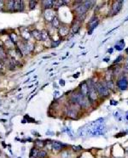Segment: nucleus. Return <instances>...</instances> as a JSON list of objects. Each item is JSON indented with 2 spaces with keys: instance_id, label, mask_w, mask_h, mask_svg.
<instances>
[{
  "instance_id": "obj_19",
  "label": "nucleus",
  "mask_w": 128,
  "mask_h": 158,
  "mask_svg": "<svg viewBox=\"0 0 128 158\" xmlns=\"http://www.w3.org/2000/svg\"><path fill=\"white\" fill-rule=\"evenodd\" d=\"M14 4L15 1H13V0H10V1L7 2V9L9 11H14Z\"/></svg>"
},
{
  "instance_id": "obj_1",
  "label": "nucleus",
  "mask_w": 128,
  "mask_h": 158,
  "mask_svg": "<svg viewBox=\"0 0 128 158\" xmlns=\"http://www.w3.org/2000/svg\"><path fill=\"white\" fill-rule=\"evenodd\" d=\"M95 88H96V90L97 92V94L100 95L101 97H107L109 95L110 90L108 88L107 84L104 82H102V81H99L95 84Z\"/></svg>"
},
{
  "instance_id": "obj_6",
  "label": "nucleus",
  "mask_w": 128,
  "mask_h": 158,
  "mask_svg": "<svg viewBox=\"0 0 128 158\" xmlns=\"http://www.w3.org/2000/svg\"><path fill=\"white\" fill-rule=\"evenodd\" d=\"M66 115L69 118H72V119H75L77 117V115H78V111L74 109V108L69 107L66 109Z\"/></svg>"
},
{
  "instance_id": "obj_18",
  "label": "nucleus",
  "mask_w": 128,
  "mask_h": 158,
  "mask_svg": "<svg viewBox=\"0 0 128 158\" xmlns=\"http://www.w3.org/2000/svg\"><path fill=\"white\" fill-rule=\"evenodd\" d=\"M9 40H10L14 44H16V43L19 41L18 36H17L16 33H11V34H9Z\"/></svg>"
},
{
  "instance_id": "obj_22",
  "label": "nucleus",
  "mask_w": 128,
  "mask_h": 158,
  "mask_svg": "<svg viewBox=\"0 0 128 158\" xmlns=\"http://www.w3.org/2000/svg\"><path fill=\"white\" fill-rule=\"evenodd\" d=\"M38 157L39 158H46V156H47V152L44 151H40L38 152Z\"/></svg>"
},
{
  "instance_id": "obj_20",
  "label": "nucleus",
  "mask_w": 128,
  "mask_h": 158,
  "mask_svg": "<svg viewBox=\"0 0 128 158\" xmlns=\"http://www.w3.org/2000/svg\"><path fill=\"white\" fill-rule=\"evenodd\" d=\"M21 1H15L14 11H21Z\"/></svg>"
},
{
  "instance_id": "obj_16",
  "label": "nucleus",
  "mask_w": 128,
  "mask_h": 158,
  "mask_svg": "<svg viewBox=\"0 0 128 158\" xmlns=\"http://www.w3.org/2000/svg\"><path fill=\"white\" fill-rule=\"evenodd\" d=\"M40 32H41V41H46V40L50 37V35H49L48 31L42 30Z\"/></svg>"
},
{
  "instance_id": "obj_17",
  "label": "nucleus",
  "mask_w": 128,
  "mask_h": 158,
  "mask_svg": "<svg viewBox=\"0 0 128 158\" xmlns=\"http://www.w3.org/2000/svg\"><path fill=\"white\" fill-rule=\"evenodd\" d=\"M42 4H43V6L44 8L45 9H50V8L52 7L53 5V1H43L42 2Z\"/></svg>"
},
{
  "instance_id": "obj_24",
  "label": "nucleus",
  "mask_w": 128,
  "mask_h": 158,
  "mask_svg": "<svg viewBox=\"0 0 128 158\" xmlns=\"http://www.w3.org/2000/svg\"><path fill=\"white\" fill-rule=\"evenodd\" d=\"M63 4V1H53V5L52 7L54 8H59L61 7Z\"/></svg>"
},
{
  "instance_id": "obj_2",
  "label": "nucleus",
  "mask_w": 128,
  "mask_h": 158,
  "mask_svg": "<svg viewBox=\"0 0 128 158\" xmlns=\"http://www.w3.org/2000/svg\"><path fill=\"white\" fill-rule=\"evenodd\" d=\"M88 85V88H89V92H88V99L91 103H93L95 101H96L97 98H98V94H97V92L96 90V88H95V84L92 83V80H89V82L87 83Z\"/></svg>"
},
{
  "instance_id": "obj_25",
  "label": "nucleus",
  "mask_w": 128,
  "mask_h": 158,
  "mask_svg": "<svg viewBox=\"0 0 128 158\" xmlns=\"http://www.w3.org/2000/svg\"><path fill=\"white\" fill-rule=\"evenodd\" d=\"M38 150L35 149V148H32V150H31V152H30V156L32 157V156H36L37 155H38Z\"/></svg>"
},
{
  "instance_id": "obj_30",
  "label": "nucleus",
  "mask_w": 128,
  "mask_h": 158,
  "mask_svg": "<svg viewBox=\"0 0 128 158\" xmlns=\"http://www.w3.org/2000/svg\"><path fill=\"white\" fill-rule=\"evenodd\" d=\"M59 83H60V85H62V86H64V85H65V82H64L63 79H61L60 82H59Z\"/></svg>"
},
{
  "instance_id": "obj_9",
  "label": "nucleus",
  "mask_w": 128,
  "mask_h": 158,
  "mask_svg": "<svg viewBox=\"0 0 128 158\" xmlns=\"http://www.w3.org/2000/svg\"><path fill=\"white\" fill-rule=\"evenodd\" d=\"M44 15V18H45L46 21H50V22H51V21L53 20V18L56 16V15H55V12L50 9H45Z\"/></svg>"
},
{
  "instance_id": "obj_27",
  "label": "nucleus",
  "mask_w": 128,
  "mask_h": 158,
  "mask_svg": "<svg viewBox=\"0 0 128 158\" xmlns=\"http://www.w3.org/2000/svg\"><path fill=\"white\" fill-rule=\"evenodd\" d=\"M29 4H30V9H33L35 8V5H36V4H37V1H29Z\"/></svg>"
},
{
  "instance_id": "obj_15",
  "label": "nucleus",
  "mask_w": 128,
  "mask_h": 158,
  "mask_svg": "<svg viewBox=\"0 0 128 158\" xmlns=\"http://www.w3.org/2000/svg\"><path fill=\"white\" fill-rule=\"evenodd\" d=\"M52 148L55 151H61L62 149V144L58 141H54L52 143Z\"/></svg>"
},
{
  "instance_id": "obj_34",
  "label": "nucleus",
  "mask_w": 128,
  "mask_h": 158,
  "mask_svg": "<svg viewBox=\"0 0 128 158\" xmlns=\"http://www.w3.org/2000/svg\"><path fill=\"white\" fill-rule=\"evenodd\" d=\"M104 61H106V62L108 61V59H105V60H104Z\"/></svg>"
},
{
  "instance_id": "obj_7",
  "label": "nucleus",
  "mask_w": 128,
  "mask_h": 158,
  "mask_svg": "<svg viewBox=\"0 0 128 158\" xmlns=\"http://www.w3.org/2000/svg\"><path fill=\"white\" fill-rule=\"evenodd\" d=\"M58 31H59V34L60 36L62 37H66L67 35L69 34V27L68 25H62L61 26L59 27V29H58Z\"/></svg>"
},
{
  "instance_id": "obj_13",
  "label": "nucleus",
  "mask_w": 128,
  "mask_h": 158,
  "mask_svg": "<svg viewBox=\"0 0 128 158\" xmlns=\"http://www.w3.org/2000/svg\"><path fill=\"white\" fill-rule=\"evenodd\" d=\"M51 24H52V26L54 28H56V29H59V27L61 26V21L56 16H55L53 20L51 21Z\"/></svg>"
},
{
  "instance_id": "obj_33",
  "label": "nucleus",
  "mask_w": 128,
  "mask_h": 158,
  "mask_svg": "<svg viewBox=\"0 0 128 158\" xmlns=\"http://www.w3.org/2000/svg\"><path fill=\"white\" fill-rule=\"evenodd\" d=\"M108 52H109V53H113V48H110V49H108Z\"/></svg>"
},
{
  "instance_id": "obj_4",
  "label": "nucleus",
  "mask_w": 128,
  "mask_h": 158,
  "mask_svg": "<svg viewBox=\"0 0 128 158\" xmlns=\"http://www.w3.org/2000/svg\"><path fill=\"white\" fill-rule=\"evenodd\" d=\"M117 86L121 90H126L128 88V80L126 77H121L119 80L117 81Z\"/></svg>"
},
{
  "instance_id": "obj_14",
  "label": "nucleus",
  "mask_w": 128,
  "mask_h": 158,
  "mask_svg": "<svg viewBox=\"0 0 128 158\" xmlns=\"http://www.w3.org/2000/svg\"><path fill=\"white\" fill-rule=\"evenodd\" d=\"M31 34H32V37H34V39H36L38 41H41V32H40V31L34 30L32 31Z\"/></svg>"
},
{
  "instance_id": "obj_21",
  "label": "nucleus",
  "mask_w": 128,
  "mask_h": 158,
  "mask_svg": "<svg viewBox=\"0 0 128 158\" xmlns=\"http://www.w3.org/2000/svg\"><path fill=\"white\" fill-rule=\"evenodd\" d=\"M94 4H95L94 1H85V2H83V4L87 8V9H91V8L93 6Z\"/></svg>"
},
{
  "instance_id": "obj_35",
  "label": "nucleus",
  "mask_w": 128,
  "mask_h": 158,
  "mask_svg": "<svg viewBox=\"0 0 128 158\" xmlns=\"http://www.w3.org/2000/svg\"><path fill=\"white\" fill-rule=\"evenodd\" d=\"M78 158H81V157H78Z\"/></svg>"
},
{
  "instance_id": "obj_12",
  "label": "nucleus",
  "mask_w": 128,
  "mask_h": 158,
  "mask_svg": "<svg viewBox=\"0 0 128 158\" xmlns=\"http://www.w3.org/2000/svg\"><path fill=\"white\" fill-rule=\"evenodd\" d=\"M80 25H81V23L75 20V21L72 25V31H73V33H77L79 32V30L80 29Z\"/></svg>"
},
{
  "instance_id": "obj_11",
  "label": "nucleus",
  "mask_w": 128,
  "mask_h": 158,
  "mask_svg": "<svg viewBox=\"0 0 128 158\" xmlns=\"http://www.w3.org/2000/svg\"><path fill=\"white\" fill-rule=\"evenodd\" d=\"M124 48H125V42H124L123 39H121V40L118 41L116 44H115V45H114V48L119 51L122 50Z\"/></svg>"
},
{
  "instance_id": "obj_29",
  "label": "nucleus",
  "mask_w": 128,
  "mask_h": 158,
  "mask_svg": "<svg viewBox=\"0 0 128 158\" xmlns=\"http://www.w3.org/2000/svg\"><path fill=\"white\" fill-rule=\"evenodd\" d=\"M121 60H123V56H122V55H120L119 57H118L116 60H114V63H119V62Z\"/></svg>"
},
{
  "instance_id": "obj_23",
  "label": "nucleus",
  "mask_w": 128,
  "mask_h": 158,
  "mask_svg": "<svg viewBox=\"0 0 128 158\" xmlns=\"http://www.w3.org/2000/svg\"><path fill=\"white\" fill-rule=\"evenodd\" d=\"M44 144H45V143L44 142V141H41V140H36L35 141V145L38 148H43L44 146Z\"/></svg>"
},
{
  "instance_id": "obj_5",
  "label": "nucleus",
  "mask_w": 128,
  "mask_h": 158,
  "mask_svg": "<svg viewBox=\"0 0 128 158\" xmlns=\"http://www.w3.org/2000/svg\"><path fill=\"white\" fill-rule=\"evenodd\" d=\"M87 11H88V9L85 5L83 4V2H81L80 4L75 7V12L78 14V15H84Z\"/></svg>"
},
{
  "instance_id": "obj_26",
  "label": "nucleus",
  "mask_w": 128,
  "mask_h": 158,
  "mask_svg": "<svg viewBox=\"0 0 128 158\" xmlns=\"http://www.w3.org/2000/svg\"><path fill=\"white\" fill-rule=\"evenodd\" d=\"M61 41H62V40H57V41H56L55 40V42L53 41L52 43H51V47H52V48H56V47H57V46L60 44Z\"/></svg>"
},
{
  "instance_id": "obj_10",
  "label": "nucleus",
  "mask_w": 128,
  "mask_h": 158,
  "mask_svg": "<svg viewBox=\"0 0 128 158\" xmlns=\"http://www.w3.org/2000/svg\"><path fill=\"white\" fill-rule=\"evenodd\" d=\"M80 92L84 96H87L88 92H89V88H88V85H87L86 82H83V83L80 85Z\"/></svg>"
},
{
  "instance_id": "obj_8",
  "label": "nucleus",
  "mask_w": 128,
  "mask_h": 158,
  "mask_svg": "<svg viewBox=\"0 0 128 158\" xmlns=\"http://www.w3.org/2000/svg\"><path fill=\"white\" fill-rule=\"evenodd\" d=\"M90 100L89 99L87 98L86 96H83L82 98L80 99V101H79L78 105H80L81 108H84V109H86V108L89 107V105H90Z\"/></svg>"
},
{
  "instance_id": "obj_3",
  "label": "nucleus",
  "mask_w": 128,
  "mask_h": 158,
  "mask_svg": "<svg viewBox=\"0 0 128 158\" xmlns=\"http://www.w3.org/2000/svg\"><path fill=\"white\" fill-rule=\"evenodd\" d=\"M123 1H115L114 2L112 5V9H111V13L112 15H117L122 9V5H123Z\"/></svg>"
},
{
  "instance_id": "obj_32",
  "label": "nucleus",
  "mask_w": 128,
  "mask_h": 158,
  "mask_svg": "<svg viewBox=\"0 0 128 158\" xmlns=\"http://www.w3.org/2000/svg\"><path fill=\"white\" fill-rule=\"evenodd\" d=\"M2 50H4V48H3V46L0 44V51H2Z\"/></svg>"
},
{
  "instance_id": "obj_31",
  "label": "nucleus",
  "mask_w": 128,
  "mask_h": 158,
  "mask_svg": "<svg viewBox=\"0 0 128 158\" xmlns=\"http://www.w3.org/2000/svg\"><path fill=\"white\" fill-rule=\"evenodd\" d=\"M76 74H77V75H73V77H76V78H77L79 77V76H80V73H79V72H78V73H76Z\"/></svg>"
},
{
  "instance_id": "obj_28",
  "label": "nucleus",
  "mask_w": 128,
  "mask_h": 158,
  "mask_svg": "<svg viewBox=\"0 0 128 158\" xmlns=\"http://www.w3.org/2000/svg\"><path fill=\"white\" fill-rule=\"evenodd\" d=\"M72 148H73V150L74 151H80L83 150V148L81 146H73Z\"/></svg>"
}]
</instances>
